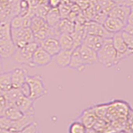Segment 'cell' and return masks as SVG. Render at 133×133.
<instances>
[{
    "label": "cell",
    "mask_w": 133,
    "mask_h": 133,
    "mask_svg": "<svg viewBox=\"0 0 133 133\" xmlns=\"http://www.w3.org/2000/svg\"><path fill=\"white\" fill-rule=\"evenodd\" d=\"M97 53V62L104 68H111L120 63L117 58V54L111 43V37L104 39L102 46L100 48Z\"/></svg>",
    "instance_id": "6da1fadb"
},
{
    "label": "cell",
    "mask_w": 133,
    "mask_h": 133,
    "mask_svg": "<svg viewBox=\"0 0 133 133\" xmlns=\"http://www.w3.org/2000/svg\"><path fill=\"white\" fill-rule=\"evenodd\" d=\"M11 39L16 48H21L34 41V37L30 28H11Z\"/></svg>",
    "instance_id": "3957f363"
},
{
    "label": "cell",
    "mask_w": 133,
    "mask_h": 133,
    "mask_svg": "<svg viewBox=\"0 0 133 133\" xmlns=\"http://www.w3.org/2000/svg\"><path fill=\"white\" fill-rule=\"evenodd\" d=\"M122 33V37L125 42V43L127 44V46L129 48V49L133 50V34L129 33L125 31H121Z\"/></svg>",
    "instance_id": "83f0119b"
},
{
    "label": "cell",
    "mask_w": 133,
    "mask_h": 133,
    "mask_svg": "<svg viewBox=\"0 0 133 133\" xmlns=\"http://www.w3.org/2000/svg\"><path fill=\"white\" fill-rule=\"evenodd\" d=\"M12 88L11 72H3L0 73V92H6Z\"/></svg>",
    "instance_id": "7402d4cb"
},
{
    "label": "cell",
    "mask_w": 133,
    "mask_h": 133,
    "mask_svg": "<svg viewBox=\"0 0 133 133\" xmlns=\"http://www.w3.org/2000/svg\"><path fill=\"white\" fill-rule=\"evenodd\" d=\"M33 102L34 101L29 97H26L20 94L14 103V106L23 112L24 115L34 114V108H33Z\"/></svg>",
    "instance_id": "9c48e42d"
},
{
    "label": "cell",
    "mask_w": 133,
    "mask_h": 133,
    "mask_svg": "<svg viewBox=\"0 0 133 133\" xmlns=\"http://www.w3.org/2000/svg\"><path fill=\"white\" fill-rule=\"evenodd\" d=\"M28 73L26 70L21 68H16L11 71V82L12 87L15 89H19L21 86L26 82Z\"/></svg>",
    "instance_id": "4fadbf2b"
},
{
    "label": "cell",
    "mask_w": 133,
    "mask_h": 133,
    "mask_svg": "<svg viewBox=\"0 0 133 133\" xmlns=\"http://www.w3.org/2000/svg\"><path fill=\"white\" fill-rule=\"evenodd\" d=\"M26 82L30 89L29 98L35 101L48 94V89L46 87L45 82L40 75L28 76Z\"/></svg>",
    "instance_id": "7a4b0ae2"
},
{
    "label": "cell",
    "mask_w": 133,
    "mask_h": 133,
    "mask_svg": "<svg viewBox=\"0 0 133 133\" xmlns=\"http://www.w3.org/2000/svg\"><path fill=\"white\" fill-rule=\"evenodd\" d=\"M3 58L0 57V73L3 72Z\"/></svg>",
    "instance_id": "d6a6232c"
},
{
    "label": "cell",
    "mask_w": 133,
    "mask_h": 133,
    "mask_svg": "<svg viewBox=\"0 0 133 133\" xmlns=\"http://www.w3.org/2000/svg\"><path fill=\"white\" fill-rule=\"evenodd\" d=\"M62 0H47V4L50 8H58Z\"/></svg>",
    "instance_id": "4dcf8cb0"
},
{
    "label": "cell",
    "mask_w": 133,
    "mask_h": 133,
    "mask_svg": "<svg viewBox=\"0 0 133 133\" xmlns=\"http://www.w3.org/2000/svg\"><path fill=\"white\" fill-rule=\"evenodd\" d=\"M111 43L112 45H113V48L116 50V54H117V58L120 62L132 55L133 50L129 49L127 44L125 43L121 32L112 34Z\"/></svg>",
    "instance_id": "5b68a950"
},
{
    "label": "cell",
    "mask_w": 133,
    "mask_h": 133,
    "mask_svg": "<svg viewBox=\"0 0 133 133\" xmlns=\"http://www.w3.org/2000/svg\"><path fill=\"white\" fill-rule=\"evenodd\" d=\"M72 50L61 49L55 56L52 57V59H54V62H55L56 65L58 68H68Z\"/></svg>",
    "instance_id": "9a60e30c"
},
{
    "label": "cell",
    "mask_w": 133,
    "mask_h": 133,
    "mask_svg": "<svg viewBox=\"0 0 133 133\" xmlns=\"http://www.w3.org/2000/svg\"><path fill=\"white\" fill-rule=\"evenodd\" d=\"M87 133H100V131H97L96 129H88L87 130Z\"/></svg>",
    "instance_id": "836d02e7"
},
{
    "label": "cell",
    "mask_w": 133,
    "mask_h": 133,
    "mask_svg": "<svg viewBox=\"0 0 133 133\" xmlns=\"http://www.w3.org/2000/svg\"><path fill=\"white\" fill-rule=\"evenodd\" d=\"M87 128L80 121H73L69 125L68 133H87Z\"/></svg>",
    "instance_id": "d4e9b609"
},
{
    "label": "cell",
    "mask_w": 133,
    "mask_h": 133,
    "mask_svg": "<svg viewBox=\"0 0 133 133\" xmlns=\"http://www.w3.org/2000/svg\"><path fill=\"white\" fill-rule=\"evenodd\" d=\"M39 46H41V47L48 53H49L52 57L55 56L61 50L57 38L56 37H52V36L46 37L44 40L41 42Z\"/></svg>",
    "instance_id": "8fae6325"
},
{
    "label": "cell",
    "mask_w": 133,
    "mask_h": 133,
    "mask_svg": "<svg viewBox=\"0 0 133 133\" xmlns=\"http://www.w3.org/2000/svg\"><path fill=\"white\" fill-rule=\"evenodd\" d=\"M19 9H18V15L22 17L28 16L31 9V4L28 0H20L19 1Z\"/></svg>",
    "instance_id": "4316f807"
},
{
    "label": "cell",
    "mask_w": 133,
    "mask_h": 133,
    "mask_svg": "<svg viewBox=\"0 0 133 133\" xmlns=\"http://www.w3.org/2000/svg\"><path fill=\"white\" fill-rule=\"evenodd\" d=\"M19 90H20L21 94L23 96H24V97H29V96H30V89H29V87L27 82H25L21 86Z\"/></svg>",
    "instance_id": "f546056e"
},
{
    "label": "cell",
    "mask_w": 133,
    "mask_h": 133,
    "mask_svg": "<svg viewBox=\"0 0 133 133\" xmlns=\"http://www.w3.org/2000/svg\"><path fill=\"white\" fill-rule=\"evenodd\" d=\"M37 46H38V44L35 41H33L32 43H28L23 48H16L14 55L12 56L11 58H12V60L18 62V63L27 64L29 66L30 65L31 57L36 48H37Z\"/></svg>",
    "instance_id": "277c9868"
},
{
    "label": "cell",
    "mask_w": 133,
    "mask_h": 133,
    "mask_svg": "<svg viewBox=\"0 0 133 133\" xmlns=\"http://www.w3.org/2000/svg\"><path fill=\"white\" fill-rule=\"evenodd\" d=\"M16 46L11 38L0 39V57L11 58L15 52Z\"/></svg>",
    "instance_id": "e0dca14e"
},
{
    "label": "cell",
    "mask_w": 133,
    "mask_h": 133,
    "mask_svg": "<svg viewBox=\"0 0 133 133\" xmlns=\"http://www.w3.org/2000/svg\"><path fill=\"white\" fill-rule=\"evenodd\" d=\"M53 28L55 31L56 37H57L60 33H72L74 30V24L68 19H61L60 22Z\"/></svg>",
    "instance_id": "ffe728a7"
},
{
    "label": "cell",
    "mask_w": 133,
    "mask_h": 133,
    "mask_svg": "<svg viewBox=\"0 0 133 133\" xmlns=\"http://www.w3.org/2000/svg\"><path fill=\"white\" fill-rule=\"evenodd\" d=\"M57 38L59 43L61 49H66V50H72L76 48L75 46L74 39L71 33H60L57 37Z\"/></svg>",
    "instance_id": "d6986e66"
},
{
    "label": "cell",
    "mask_w": 133,
    "mask_h": 133,
    "mask_svg": "<svg viewBox=\"0 0 133 133\" xmlns=\"http://www.w3.org/2000/svg\"><path fill=\"white\" fill-rule=\"evenodd\" d=\"M125 24L126 23H123L122 20L109 16L107 17V18L102 23L104 28L111 34H114V33L122 31V29L125 27Z\"/></svg>",
    "instance_id": "7c38bea8"
},
{
    "label": "cell",
    "mask_w": 133,
    "mask_h": 133,
    "mask_svg": "<svg viewBox=\"0 0 133 133\" xmlns=\"http://www.w3.org/2000/svg\"><path fill=\"white\" fill-rule=\"evenodd\" d=\"M84 32L85 34L97 35L103 37V38H111L112 37V34L109 33L104 28L102 24L97 22H95V21H91V22L87 23L85 25Z\"/></svg>",
    "instance_id": "52a82bcc"
},
{
    "label": "cell",
    "mask_w": 133,
    "mask_h": 133,
    "mask_svg": "<svg viewBox=\"0 0 133 133\" xmlns=\"http://www.w3.org/2000/svg\"><path fill=\"white\" fill-rule=\"evenodd\" d=\"M3 116H5L8 119L11 121L18 120L21 117H23L24 114L18 108H17L15 106H8L6 107V109L3 111Z\"/></svg>",
    "instance_id": "603a6c76"
},
{
    "label": "cell",
    "mask_w": 133,
    "mask_h": 133,
    "mask_svg": "<svg viewBox=\"0 0 133 133\" xmlns=\"http://www.w3.org/2000/svg\"><path fill=\"white\" fill-rule=\"evenodd\" d=\"M68 68L71 69L76 70L77 72H82V71L85 69L86 65L84 64V62H83L82 58L79 47L75 48L72 50Z\"/></svg>",
    "instance_id": "5bb4252c"
},
{
    "label": "cell",
    "mask_w": 133,
    "mask_h": 133,
    "mask_svg": "<svg viewBox=\"0 0 133 133\" xmlns=\"http://www.w3.org/2000/svg\"><path fill=\"white\" fill-rule=\"evenodd\" d=\"M124 4L127 6L131 7L132 8V4H133V0H124Z\"/></svg>",
    "instance_id": "1f68e13d"
},
{
    "label": "cell",
    "mask_w": 133,
    "mask_h": 133,
    "mask_svg": "<svg viewBox=\"0 0 133 133\" xmlns=\"http://www.w3.org/2000/svg\"><path fill=\"white\" fill-rule=\"evenodd\" d=\"M46 25V22H45V19L41 18L39 16H33L31 18V21H30V29L32 30V32L34 33L36 32H37L41 29L43 27H44Z\"/></svg>",
    "instance_id": "cb8c5ba5"
},
{
    "label": "cell",
    "mask_w": 133,
    "mask_h": 133,
    "mask_svg": "<svg viewBox=\"0 0 133 133\" xmlns=\"http://www.w3.org/2000/svg\"><path fill=\"white\" fill-rule=\"evenodd\" d=\"M11 38V26L9 22L0 23V39Z\"/></svg>",
    "instance_id": "484cf974"
},
{
    "label": "cell",
    "mask_w": 133,
    "mask_h": 133,
    "mask_svg": "<svg viewBox=\"0 0 133 133\" xmlns=\"http://www.w3.org/2000/svg\"><path fill=\"white\" fill-rule=\"evenodd\" d=\"M132 12V8L125 5V4H115L109 12H107V16L112 18H118L126 23L129 14Z\"/></svg>",
    "instance_id": "ba28073f"
},
{
    "label": "cell",
    "mask_w": 133,
    "mask_h": 133,
    "mask_svg": "<svg viewBox=\"0 0 133 133\" xmlns=\"http://www.w3.org/2000/svg\"><path fill=\"white\" fill-rule=\"evenodd\" d=\"M80 53L84 64L87 66H92L97 63V53L95 50L90 48L89 47L82 43L78 46Z\"/></svg>",
    "instance_id": "30bf717a"
},
{
    "label": "cell",
    "mask_w": 133,
    "mask_h": 133,
    "mask_svg": "<svg viewBox=\"0 0 133 133\" xmlns=\"http://www.w3.org/2000/svg\"><path fill=\"white\" fill-rule=\"evenodd\" d=\"M52 61V57L38 45L31 57L29 66L32 68H43V66H48Z\"/></svg>",
    "instance_id": "8992f818"
},
{
    "label": "cell",
    "mask_w": 133,
    "mask_h": 133,
    "mask_svg": "<svg viewBox=\"0 0 133 133\" xmlns=\"http://www.w3.org/2000/svg\"><path fill=\"white\" fill-rule=\"evenodd\" d=\"M37 127H38L37 122L34 121L33 122L28 125L26 127H24L23 130H21L17 133H38L37 132Z\"/></svg>",
    "instance_id": "f1b7e54d"
},
{
    "label": "cell",
    "mask_w": 133,
    "mask_h": 133,
    "mask_svg": "<svg viewBox=\"0 0 133 133\" xmlns=\"http://www.w3.org/2000/svg\"><path fill=\"white\" fill-rule=\"evenodd\" d=\"M103 37H99L97 35H92V34H85L84 37H83L82 43L84 45L89 47L90 48L95 50L96 52H97L102 47L104 42Z\"/></svg>",
    "instance_id": "ac0fdd59"
},
{
    "label": "cell",
    "mask_w": 133,
    "mask_h": 133,
    "mask_svg": "<svg viewBox=\"0 0 133 133\" xmlns=\"http://www.w3.org/2000/svg\"><path fill=\"white\" fill-rule=\"evenodd\" d=\"M44 19H45L46 23H47L49 27H52V28L55 27L62 19L58 8H50L48 12V14H46Z\"/></svg>",
    "instance_id": "44dd1931"
},
{
    "label": "cell",
    "mask_w": 133,
    "mask_h": 133,
    "mask_svg": "<svg viewBox=\"0 0 133 133\" xmlns=\"http://www.w3.org/2000/svg\"><path fill=\"white\" fill-rule=\"evenodd\" d=\"M33 122H34V114L24 115L23 117H21L18 120L12 121L9 131L10 132H18Z\"/></svg>",
    "instance_id": "2e32d148"
}]
</instances>
